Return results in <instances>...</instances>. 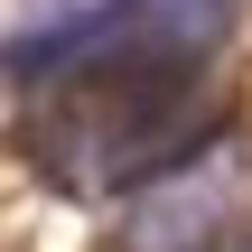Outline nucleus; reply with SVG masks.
Returning <instances> with one entry per match:
<instances>
[{
	"label": "nucleus",
	"mask_w": 252,
	"mask_h": 252,
	"mask_svg": "<svg viewBox=\"0 0 252 252\" xmlns=\"http://www.w3.org/2000/svg\"><path fill=\"white\" fill-rule=\"evenodd\" d=\"M224 131V103L196 75H84V84H56L47 112H37V159L56 187L75 196H131L150 187L159 168H178L187 150H206Z\"/></svg>",
	"instance_id": "1"
},
{
	"label": "nucleus",
	"mask_w": 252,
	"mask_h": 252,
	"mask_svg": "<svg viewBox=\"0 0 252 252\" xmlns=\"http://www.w3.org/2000/svg\"><path fill=\"white\" fill-rule=\"evenodd\" d=\"M234 37V0H56L9 37V75L28 94L84 75H196Z\"/></svg>",
	"instance_id": "2"
},
{
	"label": "nucleus",
	"mask_w": 252,
	"mask_h": 252,
	"mask_svg": "<svg viewBox=\"0 0 252 252\" xmlns=\"http://www.w3.org/2000/svg\"><path fill=\"white\" fill-rule=\"evenodd\" d=\"M252 243V140L224 122L206 150L122 196L112 252H243Z\"/></svg>",
	"instance_id": "3"
},
{
	"label": "nucleus",
	"mask_w": 252,
	"mask_h": 252,
	"mask_svg": "<svg viewBox=\"0 0 252 252\" xmlns=\"http://www.w3.org/2000/svg\"><path fill=\"white\" fill-rule=\"evenodd\" d=\"M243 252H252V243H243Z\"/></svg>",
	"instance_id": "4"
}]
</instances>
